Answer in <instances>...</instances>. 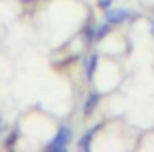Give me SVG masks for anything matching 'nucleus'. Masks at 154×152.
<instances>
[{
  "label": "nucleus",
  "mask_w": 154,
  "mask_h": 152,
  "mask_svg": "<svg viewBox=\"0 0 154 152\" xmlns=\"http://www.w3.org/2000/svg\"><path fill=\"white\" fill-rule=\"evenodd\" d=\"M128 18H131V12H127V10H122V8H109L107 10V22L111 26H119V24H122Z\"/></svg>",
  "instance_id": "obj_2"
},
{
  "label": "nucleus",
  "mask_w": 154,
  "mask_h": 152,
  "mask_svg": "<svg viewBox=\"0 0 154 152\" xmlns=\"http://www.w3.org/2000/svg\"><path fill=\"white\" fill-rule=\"evenodd\" d=\"M97 103H99V93H91L89 99H87V103H85V113H87V115L97 107Z\"/></svg>",
  "instance_id": "obj_3"
},
{
  "label": "nucleus",
  "mask_w": 154,
  "mask_h": 152,
  "mask_svg": "<svg viewBox=\"0 0 154 152\" xmlns=\"http://www.w3.org/2000/svg\"><path fill=\"white\" fill-rule=\"evenodd\" d=\"M69 140H71V130H69L67 126H61L59 132L55 134L54 138H51V142L48 144V148H50V150H63L69 144Z\"/></svg>",
  "instance_id": "obj_1"
},
{
  "label": "nucleus",
  "mask_w": 154,
  "mask_h": 152,
  "mask_svg": "<svg viewBox=\"0 0 154 152\" xmlns=\"http://www.w3.org/2000/svg\"><path fill=\"white\" fill-rule=\"evenodd\" d=\"M109 4H113V0H99V6L103 10H109Z\"/></svg>",
  "instance_id": "obj_4"
},
{
  "label": "nucleus",
  "mask_w": 154,
  "mask_h": 152,
  "mask_svg": "<svg viewBox=\"0 0 154 152\" xmlns=\"http://www.w3.org/2000/svg\"><path fill=\"white\" fill-rule=\"evenodd\" d=\"M150 30H152V34H154V24H152V26H150Z\"/></svg>",
  "instance_id": "obj_5"
}]
</instances>
